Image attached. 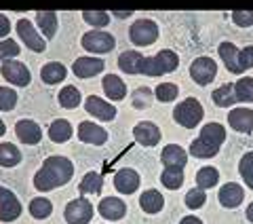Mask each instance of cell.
Returning <instances> with one entry per match:
<instances>
[{
  "mask_svg": "<svg viewBox=\"0 0 253 224\" xmlns=\"http://www.w3.org/2000/svg\"><path fill=\"white\" fill-rule=\"evenodd\" d=\"M179 57L175 51L163 49L154 57H144L139 51H125L118 55V68L126 74H148V76H161L169 74L177 68Z\"/></svg>",
  "mask_w": 253,
  "mask_h": 224,
  "instance_id": "obj_1",
  "label": "cell"
},
{
  "mask_svg": "<svg viewBox=\"0 0 253 224\" xmlns=\"http://www.w3.org/2000/svg\"><path fill=\"white\" fill-rule=\"evenodd\" d=\"M74 175V163L68 157H46L41 169L34 175V188L41 193H49L68 184Z\"/></svg>",
  "mask_w": 253,
  "mask_h": 224,
  "instance_id": "obj_2",
  "label": "cell"
},
{
  "mask_svg": "<svg viewBox=\"0 0 253 224\" xmlns=\"http://www.w3.org/2000/svg\"><path fill=\"white\" fill-rule=\"evenodd\" d=\"M226 142V127L219 123H209L201 129V135L190 144V155L196 159H211L219 153Z\"/></svg>",
  "mask_w": 253,
  "mask_h": 224,
  "instance_id": "obj_3",
  "label": "cell"
},
{
  "mask_svg": "<svg viewBox=\"0 0 253 224\" xmlns=\"http://www.w3.org/2000/svg\"><path fill=\"white\" fill-rule=\"evenodd\" d=\"M203 114H205V110L201 106V102L196 98H188L175 106V110H173V121L181 127H186V129H194V127L203 121Z\"/></svg>",
  "mask_w": 253,
  "mask_h": 224,
  "instance_id": "obj_4",
  "label": "cell"
},
{
  "mask_svg": "<svg viewBox=\"0 0 253 224\" xmlns=\"http://www.w3.org/2000/svg\"><path fill=\"white\" fill-rule=\"evenodd\" d=\"M83 49L89 51V53H97V55H104L110 53L116 47V38L110 34V32H101V30H91L83 34Z\"/></svg>",
  "mask_w": 253,
  "mask_h": 224,
  "instance_id": "obj_5",
  "label": "cell"
},
{
  "mask_svg": "<svg viewBox=\"0 0 253 224\" xmlns=\"http://www.w3.org/2000/svg\"><path fill=\"white\" fill-rule=\"evenodd\" d=\"M129 38H131V43L137 47H150V45H154L158 38V26L152 19H137V21H133V26L129 28Z\"/></svg>",
  "mask_w": 253,
  "mask_h": 224,
  "instance_id": "obj_6",
  "label": "cell"
},
{
  "mask_svg": "<svg viewBox=\"0 0 253 224\" xmlns=\"http://www.w3.org/2000/svg\"><path fill=\"white\" fill-rule=\"evenodd\" d=\"M0 74L6 83L11 85H17V87H28L32 83V72L26 63L21 61H15V59H6L2 61V66H0Z\"/></svg>",
  "mask_w": 253,
  "mask_h": 224,
  "instance_id": "obj_7",
  "label": "cell"
},
{
  "mask_svg": "<svg viewBox=\"0 0 253 224\" xmlns=\"http://www.w3.org/2000/svg\"><path fill=\"white\" fill-rule=\"evenodd\" d=\"M17 34L21 38V43L26 45L30 51H34V53H44L46 51V38L42 34H38L30 19L21 17L17 21Z\"/></svg>",
  "mask_w": 253,
  "mask_h": 224,
  "instance_id": "obj_8",
  "label": "cell"
},
{
  "mask_svg": "<svg viewBox=\"0 0 253 224\" xmlns=\"http://www.w3.org/2000/svg\"><path fill=\"white\" fill-rule=\"evenodd\" d=\"M93 205L86 201L84 197L74 199L66 205V212H63V218L68 224H89L93 220Z\"/></svg>",
  "mask_w": 253,
  "mask_h": 224,
  "instance_id": "obj_9",
  "label": "cell"
},
{
  "mask_svg": "<svg viewBox=\"0 0 253 224\" xmlns=\"http://www.w3.org/2000/svg\"><path fill=\"white\" fill-rule=\"evenodd\" d=\"M190 76H192V81L196 85H209L213 78L217 76V63L213 61L211 57H196L192 63H190Z\"/></svg>",
  "mask_w": 253,
  "mask_h": 224,
  "instance_id": "obj_10",
  "label": "cell"
},
{
  "mask_svg": "<svg viewBox=\"0 0 253 224\" xmlns=\"http://www.w3.org/2000/svg\"><path fill=\"white\" fill-rule=\"evenodd\" d=\"M23 212L17 195L13 190L0 186V222H13L17 220Z\"/></svg>",
  "mask_w": 253,
  "mask_h": 224,
  "instance_id": "obj_11",
  "label": "cell"
},
{
  "mask_svg": "<svg viewBox=\"0 0 253 224\" xmlns=\"http://www.w3.org/2000/svg\"><path fill=\"white\" fill-rule=\"evenodd\" d=\"M84 110H86V114H91L93 118H99V121H106V123L116 118V106L114 104L101 100V98H97V95H89V98L84 100Z\"/></svg>",
  "mask_w": 253,
  "mask_h": 224,
  "instance_id": "obj_12",
  "label": "cell"
},
{
  "mask_svg": "<svg viewBox=\"0 0 253 224\" xmlns=\"http://www.w3.org/2000/svg\"><path fill=\"white\" fill-rule=\"evenodd\" d=\"M133 138H135L137 144H141V146H146V148H152L156 146L158 142H161V129L154 125V123H150V121H141L137 123L135 127H133Z\"/></svg>",
  "mask_w": 253,
  "mask_h": 224,
  "instance_id": "obj_13",
  "label": "cell"
},
{
  "mask_svg": "<svg viewBox=\"0 0 253 224\" xmlns=\"http://www.w3.org/2000/svg\"><path fill=\"white\" fill-rule=\"evenodd\" d=\"M78 140L84 144H93V146H104L108 142V131L91 121H83L78 125Z\"/></svg>",
  "mask_w": 253,
  "mask_h": 224,
  "instance_id": "obj_14",
  "label": "cell"
},
{
  "mask_svg": "<svg viewBox=\"0 0 253 224\" xmlns=\"http://www.w3.org/2000/svg\"><path fill=\"white\" fill-rule=\"evenodd\" d=\"M15 135L19 138V142L28 144V146H34L42 140V129L41 125L30 121V118H21V121L15 123Z\"/></svg>",
  "mask_w": 253,
  "mask_h": 224,
  "instance_id": "obj_15",
  "label": "cell"
},
{
  "mask_svg": "<svg viewBox=\"0 0 253 224\" xmlns=\"http://www.w3.org/2000/svg\"><path fill=\"white\" fill-rule=\"evenodd\" d=\"M106 68L104 59L99 57H78L74 63H72V72L74 76L78 78H91V76H97L101 74Z\"/></svg>",
  "mask_w": 253,
  "mask_h": 224,
  "instance_id": "obj_16",
  "label": "cell"
},
{
  "mask_svg": "<svg viewBox=\"0 0 253 224\" xmlns=\"http://www.w3.org/2000/svg\"><path fill=\"white\" fill-rule=\"evenodd\" d=\"M114 188L121 195H133L139 188V173L135 169H129V167L118 169L114 175Z\"/></svg>",
  "mask_w": 253,
  "mask_h": 224,
  "instance_id": "obj_17",
  "label": "cell"
},
{
  "mask_svg": "<svg viewBox=\"0 0 253 224\" xmlns=\"http://www.w3.org/2000/svg\"><path fill=\"white\" fill-rule=\"evenodd\" d=\"M228 123L239 133H253V110L251 108H234L228 114Z\"/></svg>",
  "mask_w": 253,
  "mask_h": 224,
  "instance_id": "obj_18",
  "label": "cell"
},
{
  "mask_svg": "<svg viewBox=\"0 0 253 224\" xmlns=\"http://www.w3.org/2000/svg\"><path fill=\"white\" fill-rule=\"evenodd\" d=\"M217 199H219V203L224 205V207H228V210H234V207H239V205L243 203L245 190H243V186H239L236 182H228L226 186L219 188Z\"/></svg>",
  "mask_w": 253,
  "mask_h": 224,
  "instance_id": "obj_19",
  "label": "cell"
},
{
  "mask_svg": "<svg viewBox=\"0 0 253 224\" xmlns=\"http://www.w3.org/2000/svg\"><path fill=\"white\" fill-rule=\"evenodd\" d=\"M97 212L101 214V218L106 220H121L126 214V203H123L116 197H106L101 199V203L97 205Z\"/></svg>",
  "mask_w": 253,
  "mask_h": 224,
  "instance_id": "obj_20",
  "label": "cell"
},
{
  "mask_svg": "<svg viewBox=\"0 0 253 224\" xmlns=\"http://www.w3.org/2000/svg\"><path fill=\"white\" fill-rule=\"evenodd\" d=\"M161 161L165 167H181L184 169L188 163V153L177 144H167L161 153Z\"/></svg>",
  "mask_w": 253,
  "mask_h": 224,
  "instance_id": "obj_21",
  "label": "cell"
},
{
  "mask_svg": "<svg viewBox=\"0 0 253 224\" xmlns=\"http://www.w3.org/2000/svg\"><path fill=\"white\" fill-rule=\"evenodd\" d=\"M217 53L221 61H224V66L232 72V74H243V70L239 68V49L232 45V43H221L217 47Z\"/></svg>",
  "mask_w": 253,
  "mask_h": 224,
  "instance_id": "obj_22",
  "label": "cell"
},
{
  "mask_svg": "<svg viewBox=\"0 0 253 224\" xmlns=\"http://www.w3.org/2000/svg\"><path fill=\"white\" fill-rule=\"evenodd\" d=\"M101 87H104V93L108 95L110 100H123L125 95H126V85L121 76H116V74H108L104 76V81H101Z\"/></svg>",
  "mask_w": 253,
  "mask_h": 224,
  "instance_id": "obj_23",
  "label": "cell"
},
{
  "mask_svg": "<svg viewBox=\"0 0 253 224\" xmlns=\"http://www.w3.org/2000/svg\"><path fill=\"white\" fill-rule=\"evenodd\" d=\"M66 76H68V70L59 61H49V63H44V66L41 68V78H42V83H46V85H57Z\"/></svg>",
  "mask_w": 253,
  "mask_h": 224,
  "instance_id": "obj_24",
  "label": "cell"
},
{
  "mask_svg": "<svg viewBox=\"0 0 253 224\" xmlns=\"http://www.w3.org/2000/svg\"><path fill=\"white\" fill-rule=\"evenodd\" d=\"M36 23H38V30L44 34L46 41H51V38L55 36V32H57V13L53 11H38L36 13Z\"/></svg>",
  "mask_w": 253,
  "mask_h": 224,
  "instance_id": "obj_25",
  "label": "cell"
},
{
  "mask_svg": "<svg viewBox=\"0 0 253 224\" xmlns=\"http://www.w3.org/2000/svg\"><path fill=\"white\" fill-rule=\"evenodd\" d=\"M72 135H74V129H72V125H70L66 118H57V121H53L49 125V138L55 144H66Z\"/></svg>",
  "mask_w": 253,
  "mask_h": 224,
  "instance_id": "obj_26",
  "label": "cell"
},
{
  "mask_svg": "<svg viewBox=\"0 0 253 224\" xmlns=\"http://www.w3.org/2000/svg\"><path fill=\"white\" fill-rule=\"evenodd\" d=\"M139 207L146 214H158L165 207V197L158 193V190L150 188V190H146V193L139 197Z\"/></svg>",
  "mask_w": 253,
  "mask_h": 224,
  "instance_id": "obj_27",
  "label": "cell"
},
{
  "mask_svg": "<svg viewBox=\"0 0 253 224\" xmlns=\"http://www.w3.org/2000/svg\"><path fill=\"white\" fill-rule=\"evenodd\" d=\"M21 163L19 148L11 142H0V167H15Z\"/></svg>",
  "mask_w": 253,
  "mask_h": 224,
  "instance_id": "obj_28",
  "label": "cell"
},
{
  "mask_svg": "<svg viewBox=\"0 0 253 224\" xmlns=\"http://www.w3.org/2000/svg\"><path fill=\"white\" fill-rule=\"evenodd\" d=\"M101 186H104V178H101V173L89 171V173H84V178L81 180V184H78V190H81L83 195H99Z\"/></svg>",
  "mask_w": 253,
  "mask_h": 224,
  "instance_id": "obj_29",
  "label": "cell"
},
{
  "mask_svg": "<svg viewBox=\"0 0 253 224\" xmlns=\"http://www.w3.org/2000/svg\"><path fill=\"white\" fill-rule=\"evenodd\" d=\"M57 100H59V106L66 108V110H74V108L81 106V102H83L81 91H78L74 85H66V87H63V89L59 91Z\"/></svg>",
  "mask_w": 253,
  "mask_h": 224,
  "instance_id": "obj_30",
  "label": "cell"
},
{
  "mask_svg": "<svg viewBox=\"0 0 253 224\" xmlns=\"http://www.w3.org/2000/svg\"><path fill=\"white\" fill-rule=\"evenodd\" d=\"M28 210H30L32 218L44 220V218H49V216L53 214V203L49 201V199H44V197H36V199H32L30 201Z\"/></svg>",
  "mask_w": 253,
  "mask_h": 224,
  "instance_id": "obj_31",
  "label": "cell"
},
{
  "mask_svg": "<svg viewBox=\"0 0 253 224\" xmlns=\"http://www.w3.org/2000/svg\"><path fill=\"white\" fill-rule=\"evenodd\" d=\"M161 182L169 190L181 188V184H184V169L181 167H165V171L161 173Z\"/></svg>",
  "mask_w": 253,
  "mask_h": 224,
  "instance_id": "obj_32",
  "label": "cell"
},
{
  "mask_svg": "<svg viewBox=\"0 0 253 224\" xmlns=\"http://www.w3.org/2000/svg\"><path fill=\"white\" fill-rule=\"evenodd\" d=\"M217 182H219L217 167H201V169L196 171V186L207 190V188L217 186Z\"/></svg>",
  "mask_w": 253,
  "mask_h": 224,
  "instance_id": "obj_33",
  "label": "cell"
},
{
  "mask_svg": "<svg viewBox=\"0 0 253 224\" xmlns=\"http://www.w3.org/2000/svg\"><path fill=\"white\" fill-rule=\"evenodd\" d=\"M234 87V98H236V104L239 102H253V78L251 76H245L241 81L232 83Z\"/></svg>",
  "mask_w": 253,
  "mask_h": 224,
  "instance_id": "obj_34",
  "label": "cell"
},
{
  "mask_svg": "<svg viewBox=\"0 0 253 224\" xmlns=\"http://www.w3.org/2000/svg\"><path fill=\"white\" fill-rule=\"evenodd\" d=\"M213 102H215V106H219V108L234 106V104H236V98H234V87H232V83L221 85L219 89L213 91Z\"/></svg>",
  "mask_w": 253,
  "mask_h": 224,
  "instance_id": "obj_35",
  "label": "cell"
},
{
  "mask_svg": "<svg viewBox=\"0 0 253 224\" xmlns=\"http://www.w3.org/2000/svg\"><path fill=\"white\" fill-rule=\"evenodd\" d=\"M239 173H241V178L245 180V184L253 190V150L243 155L241 163H239Z\"/></svg>",
  "mask_w": 253,
  "mask_h": 224,
  "instance_id": "obj_36",
  "label": "cell"
},
{
  "mask_svg": "<svg viewBox=\"0 0 253 224\" xmlns=\"http://www.w3.org/2000/svg\"><path fill=\"white\" fill-rule=\"evenodd\" d=\"M21 53L19 43H15L13 38H0V61L15 59Z\"/></svg>",
  "mask_w": 253,
  "mask_h": 224,
  "instance_id": "obj_37",
  "label": "cell"
},
{
  "mask_svg": "<svg viewBox=\"0 0 253 224\" xmlns=\"http://www.w3.org/2000/svg\"><path fill=\"white\" fill-rule=\"evenodd\" d=\"M177 93H179V87L175 83H161L156 87V91H154L158 102H163V104L177 100Z\"/></svg>",
  "mask_w": 253,
  "mask_h": 224,
  "instance_id": "obj_38",
  "label": "cell"
},
{
  "mask_svg": "<svg viewBox=\"0 0 253 224\" xmlns=\"http://www.w3.org/2000/svg\"><path fill=\"white\" fill-rule=\"evenodd\" d=\"M207 203V193H205V188L196 186L192 190H188L186 195V205L190 207V210H201V207Z\"/></svg>",
  "mask_w": 253,
  "mask_h": 224,
  "instance_id": "obj_39",
  "label": "cell"
},
{
  "mask_svg": "<svg viewBox=\"0 0 253 224\" xmlns=\"http://www.w3.org/2000/svg\"><path fill=\"white\" fill-rule=\"evenodd\" d=\"M83 19L93 28H106L110 23V13H106V11H84Z\"/></svg>",
  "mask_w": 253,
  "mask_h": 224,
  "instance_id": "obj_40",
  "label": "cell"
},
{
  "mask_svg": "<svg viewBox=\"0 0 253 224\" xmlns=\"http://www.w3.org/2000/svg\"><path fill=\"white\" fill-rule=\"evenodd\" d=\"M17 106V91L11 87H0V110L11 112Z\"/></svg>",
  "mask_w": 253,
  "mask_h": 224,
  "instance_id": "obj_41",
  "label": "cell"
},
{
  "mask_svg": "<svg viewBox=\"0 0 253 224\" xmlns=\"http://www.w3.org/2000/svg\"><path fill=\"white\" fill-rule=\"evenodd\" d=\"M150 104H152V91L148 87H139V89L133 91V108L144 110L150 108Z\"/></svg>",
  "mask_w": 253,
  "mask_h": 224,
  "instance_id": "obj_42",
  "label": "cell"
},
{
  "mask_svg": "<svg viewBox=\"0 0 253 224\" xmlns=\"http://www.w3.org/2000/svg\"><path fill=\"white\" fill-rule=\"evenodd\" d=\"M239 68L243 72L253 68V45L245 47V49H239Z\"/></svg>",
  "mask_w": 253,
  "mask_h": 224,
  "instance_id": "obj_43",
  "label": "cell"
},
{
  "mask_svg": "<svg viewBox=\"0 0 253 224\" xmlns=\"http://www.w3.org/2000/svg\"><path fill=\"white\" fill-rule=\"evenodd\" d=\"M232 21L241 28L253 26V11H232Z\"/></svg>",
  "mask_w": 253,
  "mask_h": 224,
  "instance_id": "obj_44",
  "label": "cell"
},
{
  "mask_svg": "<svg viewBox=\"0 0 253 224\" xmlns=\"http://www.w3.org/2000/svg\"><path fill=\"white\" fill-rule=\"evenodd\" d=\"M9 32H11V21L6 15L0 13V38H6L9 36Z\"/></svg>",
  "mask_w": 253,
  "mask_h": 224,
  "instance_id": "obj_45",
  "label": "cell"
},
{
  "mask_svg": "<svg viewBox=\"0 0 253 224\" xmlns=\"http://www.w3.org/2000/svg\"><path fill=\"white\" fill-rule=\"evenodd\" d=\"M179 224H203V220L196 218V216H186V218H181Z\"/></svg>",
  "mask_w": 253,
  "mask_h": 224,
  "instance_id": "obj_46",
  "label": "cell"
},
{
  "mask_svg": "<svg viewBox=\"0 0 253 224\" xmlns=\"http://www.w3.org/2000/svg\"><path fill=\"white\" fill-rule=\"evenodd\" d=\"M114 15H116V17H121V19H125V17H131V11H126V13H121V11H114Z\"/></svg>",
  "mask_w": 253,
  "mask_h": 224,
  "instance_id": "obj_47",
  "label": "cell"
},
{
  "mask_svg": "<svg viewBox=\"0 0 253 224\" xmlns=\"http://www.w3.org/2000/svg\"><path fill=\"white\" fill-rule=\"evenodd\" d=\"M247 220H249V222H253V203L247 207Z\"/></svg>",
  "mask_w": 253,
  "mask_h": 224,
  "instance_id": "obj_48",
  "label": "cell"
},
{
  "mask_svg": "<svg viewBox=\"0 0 253 224\" xmlns=\"http://www.w3.org/2000/svg\"><path fill=\"white\" fill-rule=\"evenodd\" d=\"M4 133H6V125H4V121H2V118H0V138H2Z\"/></svg>",
  "mask_w": 253,
  "mask_h": 224,
  "instance_id": "obj_49",
  "label": "cell"
}]
</instances>
